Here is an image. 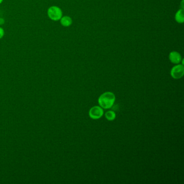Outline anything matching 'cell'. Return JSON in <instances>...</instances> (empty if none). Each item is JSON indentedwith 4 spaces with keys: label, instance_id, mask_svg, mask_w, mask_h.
Listing matches in <instances>:
<instances>
[{
    "label": "cell",
    "instance_id": "obj_5",
    "mask_svg": "<svg viewBox=\"0 0 184 184\" xmlns=\"http://www.w3.org/2000/svg\"><path fill=\"white\" fill-rule=\"evenodd\" d=\"M169 59L172 63L178 64L182 61V56L178 52H172L169 55Z\"/></svg>",
    "mask_w": 184,
    "mask_h": 184
},
{
    "label": "cell",
    "instance_id": "obj_3",
    "mask_svg": "<svg viewBox=\"0 0 184 184\" xmlns=\"http://www.w3.org/2000/svg\"><path fill=\"white\" fill-rule=\"evenodd\" d=\"M184 74V67L183 64H178L172 68L171 71V75L174 79H181Z\"/></svg>",
    "mask_w": 184,
    "mask_h": 184
},
{
    "label": "cell",
    "instance_id": "obj_9",
    "mask_svg": "<svg viewBox=\"0 0 184 184\" xmlns=\"http://www.w3.org/2000/svg\"><path fill=\"white\" fill-rule=\"evenodd\" d=\"M4 30L2 29V28L0 27V39L4 36Z\"/></svg>",
    "mask_w": 184,
    "mask_h": 184
},
{
    "label": "cell",
    "instance_id": "obj_7",
    "mask_svg": "<svg viewBox=\"0 0 184 184\" xmlns=\"http://www.w3.org/2000/svg\"><path fill=\"white\" fill-rule=\"evenodd\" d=\"M73 21L69 16H64L61 19V23L64 27H69L72 24Z\"/></svg>",
    "mask_w": 184,
    "mask_h": 184
},
{
    "label": "cell",
    "instance_id": "obj_8",
    "mask_svg": "<svg viewBox=\"0 0 184 184\" xmlns=\"http://www.w3.org/2000/svg\"><path fill=\"white\" fill-rule=\"evenodd\" d=\"M105 118L109 121H112L116 118V114L113 111H108L106 112Z\"/></svg>",
    "mask_w": 184,
    "mask_h": 184
},
{
    "label": "cell",
    "instance_id": "obj_10",
    "mask_svg": "<svg viewBox=\"0 0 184 184\" xmlns=\"http://www.w3.org/2000/svg\"><path fill=\"white\" fill-rule=\"evenodd\" d=\"M4 23V20L2 19H0V25H2Z\"/></svg>",
    "mask_w": 184,
    "mask_h": 184
},
{
    "label": "cell",
    "instance_id": "obj_2",
    "mask_svg": "<svg viewBox=\"0 0 184 184\" xmlns=\"http://www.w3.org/2000/svg\"><path fill=\"white\" fill-rule=\"evenodd\" d=\"M48 15L52 20L58 21L62 18V11L58 7L52 6L48 9Z\"/></svg>",
    "mask_w": 184,
    "mask_h": 184
},
{
    "label": "cell",
    "instance_id": "obj_11",
    "mask_svg": "<svg viewBox=\"0 0 184 184\" xmlns=\"http://www.w3.org/2000/svg\"><path fill=\"white\" fill-rule=\"evenodd\" d=\"M2 1H3V0H0V3H2Z\"/></svg>",
    "mask_w": 184,
    "mask_h": 184
},
{
    "label": "cell",
    "instance_id": "obj_4",
    "mask_svg": "<svg viewBox=\"0 0 184 184\" xmlns=\"http://www.w3.org/2000/svg\"><path fill=\"white\" fill-rule=\"evenodd\" d=\"M89 116L93 119H98L101 118L104 114V111L101 106H95L89 111Z\"/></svg>",
    "mask_w": 184,
    "mask_h": 184
},
{
    "label": "cell",
    "instance_id": "obj_6",
    "mask_svg": "<svg viewBox=\"0 0 184 184\" xmlns=\"http://www.w3.org/2000/svg\"><path fill=\"white\" fill-rule=\"evenodd\" d=\"M176 21L179 23H182L184 21V9H180L176 13L175 15Z\"/></svg>",
    "mask_w": 184,
    "mask_h": 184
},
{
    "label": "cell",
    "instance_id": "obj_1",
    "mask_svg": "<svg viewBox=\"0 0 184 184\" xmlns=\"http://www.w3.org/2000/svg\"><path fill=\"white\" fill-rule=\"evenodd\" d=\"M115 95L111 92H106L99 97L98 103L101 107L105 109L111 108L115 101Z\"/></svg>",
    "mask_w": 184,
    "mask_h": 184
}]
</instances>
